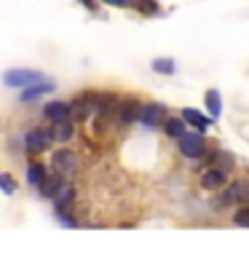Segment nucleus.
Wrapping results in <instances>:
<instances>
[{
  "label": "nucleus",
  "instance_id": "6",
  "mask_svg": "<svg viewBox=\"0 0 249 257\" xmlns=\"http://www.w3.org/2000/svg\"><path fill=\"white\" fill-rule=\"evenodd\" d=\"M225 185V169L222 166H212L201 174V188L204 190H220Z\"/></svg>",
  "mask_w": 249,
  "mask_h": 257
},
{
  "label": "nucleus",
  "instance_id": "4",
  "mask_svg": "<svg viewBox=\"0 0 249 257\" xmlns=\"http://www.w3.org/2000/svg\"><path fill=\"white\" fill-rule=\"evenodd\" d=\"M180 153L185 158H201L206 153V142H204V137L201 134H188L185 132L180 137Z\"/></svg>",
  "mask_w": 249,
  "mask_h": 257
},
{
  "label": "nucleus",
  "instance_id": "22",
  "mask_svg": "<svg viewBox=\"0 0 249 257\" xmlns=\"http://www.w3.org/2000/svg\"><path fill=\"white\" fill-rule=\"evenodd\" d=\"M107 6H115V8H134L137 0H104Z\"/></svg>",
  "mask_w": 249,
  "mask_h": 257
},
{
  "label": "nucleus",
  "instance_id": "18",
  "mask_svg": "<svg viewBox=\"0 0 249 257\" xmlns=\"http://www.w3.org/2000/svg\"><path fill=\"white\" fill-rule=\"evenodd\" d=\"M153 70L161 72V75H174L177 64H174V59H169V56H161V59H153Z\"/></svg>",
  "mask_w": 249,
  "mask_h": 257
},
{
  "label": "nucleus",
  "instance_id": "11",
  "mask_svg": "<svg viewBox=\"0 0 249 257\" xmlns=\"http://www.w3.org/2000/svg\"><path fill=\"white\" fill-rule=\"evenodd\" d=\"M140 115H142V107H140V102H123L118 107V120L123 126H129V123H134V120H140Z\"/></svg>",
  "mask_w": 249,
  "mask_h": 257
},
{
  "label": "nucleus",
  "instance_id": "10",
  "mask_svg": "<svg viewBox=\"0 0 249 257\" xmlns=\"http://www.w3.org/2000/svg\"><path fill=\"white\" fill-rule=\"evenodd\" d=\"M246 198H249L246 185H244V182H230L228 188H225V196L220 198V204H222V206H228V204H236V201H246Z\"/></svg>",
  "mask_w": 249,
  "mask_h": 257
},
{
  "label": "nucleus",
  "instance_id": "3",
  "mask_svg": "<svg viewBox=\"0 0 249 257\" xmlns=\"http://www.w3.org/2000/svg\"><path fill=\"white\" fill-rule=\"evenodd\" d=\"M78 164H80V161L75 156V150H70V148L54 150V156H51V166L59 174H75L78 172Z\"/></svg>",
  "mask_w": 249,
  "mask_h": 257
},
{
  "label": "nucleus",
  "instance_id": "23",
  "mask_svg": "<svg viewBox=\"0 0 249 257\" xmlns=\"http://www.w3.org/2000/svg\"><path fill=\"white\" fill-rule=\"evenodd\" d=\"M80 3H83V6H88V8H91V6H94V0H80Z\"/></svg>",
  "mask_w": 249,
  "mask_h": 257
},
{
  "label": "nucleus",
  "instance_id": "19",
  "mask_svg": "<svg viewBox=\"0 0 249 257\" xmlns=\"http://www.w3.org/2000/svg\"><path fill=\"white\" fill-rule=\"evenodd\" d=\"M0 190H3L6 196H14L16 193V180L11 174H0Z\"/></svg>",
  "mask_w": 249,
  "mask_h": 257
},
{
  "label": "nucleus",
  "instance_id": "8",
  "mask_svg": "<svg viewBox=\"0 0 249 257\" xmlns=\"http://www.w3.org/2000/svg\"><path fill=\"white\" fill-rule=\"evenodd\" d=\"M54 91V83L51 80H40V83H32L27 88H22V94H19V102H35L40 99L43 94H51Z\"/></svg>",
  "mask_w": 249,
  "mask_h": 257
},
{
  "label": "nucleus",
  "instance_id": "16",
  "mask_svg": "<svg viewBox=\"0 0 249 257\" xmlns=\"http://www.w3.org/2000/svg\"><path fill=\"white\" fill-rule=\"evenodd\" d=\"M164 128H166V134H169V137L180 140V137L185 134V118H166Z\"/></svg>",
  "mask_w": 249,
  "mask_h": 257
},
{
  "label": "nucleus",
  "instance_id": "1",
  "mask_svg": "<svg viewBox=\"0 0 249 257\" xmlns=\"http://www.w3.org/2000/svg\"><path fill=\"white\" fill-rule=\"evenodd\" d=\"M40 80H46L40 70H22V67H16V70H6L3 72V83L8 88H27L32 83H40Z\"/></svg>",
  "mask_w": 249,
  "mask_h": 257
},
{
  "label": "nucleus",
  "instance_id": "17",
  "mask_svg": "<svg viewBox=\"0 0 249 257\" xmlns=\"http://www.w3.org/2000/svg\"><path fill=\"white\" fill-rule=\"evenodd\" d=\"M72 134H75V126H72V120H62V123H56V128H54V137H56L59 142H70Z\"/></svg>",
  "mask_w": 249,
  "mask_h": 257
},
{
  "label": "nucleus",
  "instance_id": "5",
  "mask_svg": "<svg viewBox=\"0 0 249 257\" xmlns=\"http://www.w3.org/2000/svg\"><path fill=\"white\" fill-rule=\"evenodd\" d=\"M140 120H142L148 128H156V126H161V123H166V110H164V104H145Z\"/></svg>",
  "mask_w": 249,
  "mask_h": 257
},
{
  "label": "nucleus",
  "instance_id": "15",
  "mask_svg": "<svg viewBox=\"0 0 249 257\" xmlns=\"http://www.w3.org/2000/svg\"><path fill=\"white\" fill-rule=\"evenodd\" d=\"M43 180H46V166L43 164H30L27 166V182L32 185V188H38Z\"/></svg>",
  "mask_w": 249,
  "mask_h": 257
},
{
  "label": "nucleus",
  "instance_id": "20",
  "mask_svg": "<svg viewBox=\"0 0 249 257\" xmlns=\"http://www.w3.org/2000/svg\"><path fill=\"white\" fill-rule=\"evenodd\" d=\"M134 8H140V11L142 14H156L158 11V3H156V0H137V3H134Z\"/></svg>",
  "mask_w": 249,
  "mask_h": 257
},
{
  "label": "nucleus",
  "instance_id": "2",
  "mask_svg": "<svg viewBox=\"0 0 249 257\" xmlns=\"http://www.w3.org/2000/svg\"><path fill=\"white\" fill-rule=\"evenodd\" d=\"M56 140L51 128H32V132H27V137H24V148H27V153H46L51 150V142Z\"/></svg>",
  "mask_w": 249,
  "mask_h": 257
},
{
  "label": "nucleus",
  "instance_id": "14",
  "mask_svg": "<svg viewBox=\"0 0 249 257\" xmlns=\"http://www.w3.org/2000/svg\"><path fill=\"white\" fill-rule=\"evenodd\" d=\"M204 102H206V110H209V115L212 118H220V112H222V96L217 88H209V91L204 94Z\"/></svg>",
  "mask_w": 249,
  "mask_h": 257
},
{
  "label": "nucleus",
  "instance_id": "7",
  "mask_svg": "<svg viewBox=\"0 0 249 257\" xmlns=\"http://www.w3.org/2000/svg\"><path fill=\"white\" fill-rule=\"evenodd\" d=\"M62 188H64V174H59V172L46 174V180L38 185V190H40V196H43V198H54Z\"/></svg>",
  "mask_w": 249,
  "mask_h": 257
},
{
  "label": "nucleus",
  "instance_id": "13",
  "mask_svg": "<svg viewBox=\"0 0 249 257\" xmlns=\"http://www.w3.org/2000/svg\"><path fill=\"white\" fill-rule=\"evenodd\" d=\"M72 201H75V188L64 182V188L54 196V209H56V212H64V209H70Z\"/></svg>",
  "mask_w": 249,
  "mask_h": 257
},
{
  "label": "nucleus",
  "instance_id": "21",
  "mask_svg": "<svg viewBox=\"0 0 249 257\" xmlns=\"http://www.w3.org/2000/svg\"><path fill=\"white\" fill-rule=\"evenodd\" d=\"M233 222L241 225V228H249V206H241L236 214H233Z\"/></svg>",
  "mask_w": 249,
  "mask_h": 257
},
{
  "label": "nucleus",
  "instance_id": "9",
  "mask_svg": "<svg viewBox=\"0 0 249 257\" xmlns=\"http://www.w3.org/2000/svg\"><path fill=\"white\" fill-rule=\"evenodd\" d=\"M43 115L51 120V123L70 120V104H67V102H48L46 107H43Z\"/></svg>",
  "mask_w": 249,
  "mask_h": 257
},
{
  "label": "nucleus",
  "instance_id": "12",
  "mask_svg": "<svg viewBox=\"0 0 249 257\" xmlns=\"http://www.w3.org/2000/svg\"><path fill=\"white\" fill-rule=\"evenodd\" d=\"M182 118H185V123L196 126L198 132H206V128H212V118H206L204 112H198V110H193V107H185V110H182Z\"/></svg>",
  "mask_w": 249,
  "mask_h": 257
}]
</instances>
